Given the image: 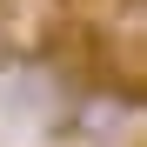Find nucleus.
<instances>
[{
	"label": "nucleus",
	"mask_w": 147,
	"mask_h": 147,
	"mask_svg": "<svg viewBox=\"0 0 147 147\" xmlns=\"http://www.w3.org/2000/svg\"><path fill=\"white\" fill-rule=\"evenodd\" d=\"M67 114H54V140H80V147H107L120 140L140 120V94L134 87H114V80H94V87H74L67 94Z\"/></svg>",
	"instance_id": "1"
},
{
	"label": "nucleus",
	"mask_w": 147,
	"mask_h": 147,
	"mask_svg": "<svg viewBox=\"0 0 147 147\" xmlns=\"http://www.w3.org/2000/svg\"><path fill=\"white\" fill-rule=\"evenodd\" d=\"M107 147H120V140H107Z\"/></svg>",
	"instance_id": "2"
}]
</instances>
